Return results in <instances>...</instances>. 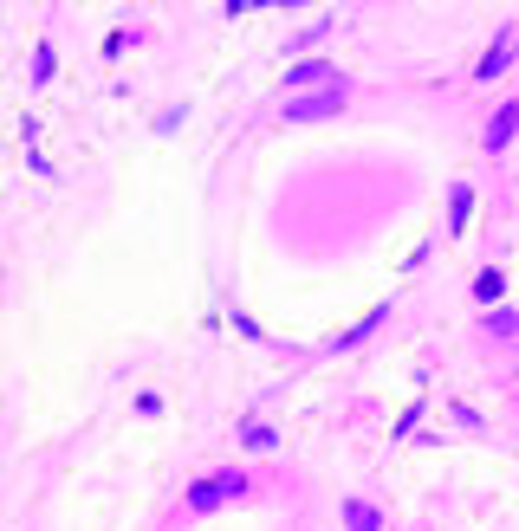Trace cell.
Masks as SVG:
<instances>
[{"mask_svg": "<svg viewBox=\"0 0 519 531\" xmlns=\"http://www.w3.org/2000/svg\"><path fill=\"white\" fill-rule=\"evenodd\" d=\"M228 499H247V473H240V467H228V473H208V480H195V486H188V512H221L228 506Z\"/></svg>", "mask_w": 519, "mask_h": 531, "instance_id": "1", "label": "cell"}, {"mask_svg": "<svg viewBox=\"0 0 519 531\" xmlns=\"http://www.w3.org/2000/svg\"><path fill=\"white\" fill-rule=\"evenodd\" d=\"M513 59H519V20H506L500 33H494V46H487L480 65L468 72V85H500V78L513 72Z\"/></svg>", "mask_w": 519, "mask_h": 531, "instance_id": "2", "label": "cell"}, {"mask_svg": "<svg viewBox=\"0 0 519 531\" xmlns=\"http://www.w3.org/2000/svg\"><path fill=\"white\" fill-rule=\"evenodd\" d=\"M344 104H350V78H344V85H324V91H292L286 117L292 124H324V117H338Z\"/></svg>", "mask_w": 519, "mask_h": 531, "instance_id": "3", "label": "cell"}, {"mask_svg": "<svg viewBox=\"0 0 519 531\" xmlns=\"http://www.w3.org/2000/svg\"><path fill=\"white\" fill-rule=\"evenodd\" d=\"M513 136H519V98H506L494 117H487V130H480V150L487 156H506L513 150Z\"/></svg>", "mask_w": 519, "mask_h": 531, "instance_id": "4", "label": "cell"}, {"mask_svg": "<svg viewBox=\"0 0 519 531\" xmlns=\"http://www.w3.org/2000/svg\"><path fill=\"white\" fill-rule=\"evenodd\" d=\"M324 85H344V72H338V65H324V59L292 65V72H286V91H324Z\"/></svg>", "mask_w": 519, "mask_h": 531, "instance_id": "5", "label": "cell"}, {"mask_svg": "<svg viewBox=\"0 0 519 531\" xmlns=\"http://www.w3.org/2000/svg\"><path fill=\"white\" fill-rule=\"evenodd\" d=\"M52 78H59V46H52V39H39V46H33V65H26V85H33V91H46Z\"/></svg>", "mask_w": 519, "mask_h": 531, "instance_id": "6", "label": "cell"}, {"mask_svg": "<svg viewBox=\"0 0 519 531\" xmlns=\"http://www.w3.org/2000/svg\"><path fill=\"white\" fill-rule=\"evenodd\" d=\"M468 214H474V188H468V182H454V188H448V240H461Z\"/></svg>", "mask_w": 519, "mask_h": 531, "instance_id": "7", "label": "cell"}, {"mask_svg": "<svg viewBox=\"0 0 519 531\" xmlns=\"http://www.w3.org/2000/svg\"><path fill=\"white\" fill-rule=\"evenodd\" d=\"M500 298H506V272L487 266V272L474 278V304H500Z\"/></svg>", "mask_w": 519, "mask_h": 531, "instance_id": "8", "label": "cell"}, {"mask_svg": "<svg viewBox=\"0 0 519 531\" xmlns=\"http://www.w3.org/2000/svg\"><path fill=\"white\" fill-rule=\"evenodd\" d=\"M240 447H247V454H272V447H280V434H272L266 422H247V428H240Z\"/></svg>", "mask_w": 519, "mask_h": 531, "instance_id": "9", "label": "cell"}, {"mask_svg": "<svg viewBox=\"0 0 519 531\" xmlns=\"http://www.w3.org/2000/svg\"><path fill=\"white\" fill-rule=\"evenodd\" d=\"M487 330H494V338H513V330H519V312H506V304H487Z\"/></svg>", "mask_w": 519, "mask_h": 531, "instance_id": "10", "label": "cell"}, {"mask_svg": "<svg viewBox=\"0 0 519 531\" xmlns=\"http://www.w3.org/2000/svg\"><path fill=\"white\" fill-rule=\"evenodd\" d=\"M344 525H384V512L364 506V499H350V506H344Z\"/></svg>", "mask_w": 519, "mask_h": 531, "instance_id": "11", "label": "cell"}, {"mask_svg": "<svg viewBox=\"0 0 519 531\" xmlns=\"http://www.w3.org/2000/svg\"><path fill=\"white\" fill-rule=\"evenodd\" d=\"M324 33H332V20H318V26H312V33H292V39H286V52H306V46H318Z\"/></svg>", "mask_w": 519, "mask_h": 531, "instance_id": "12", "label": "cell"}]
</instances>
